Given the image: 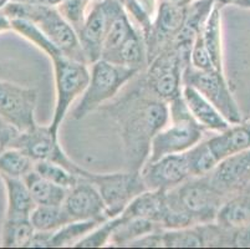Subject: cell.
Listing matches in <instances>:
<instances>
[{"label":"cell","instance_id":"6da1fadb","mask_svg":"<svg viewBox=\"0 0 250 249\" xmlns=\"http://www.w3.org/2000/svg\"><path fill=\"white\" fill-rule=\"evenodd\" d=\"M108 110L120 129L129 170L140 171L148 159L153 137L169 122L168 102L154 96L145 82Z\"/></svg>","mask_w":250,"mask_h":249},{"label":"cell","instance_id":"7a4b0ae2","mask_svg":"<svg viewBox=\"0 0 250 249\" xmlns=\"http://www.w3.org/2000/svg\"><path fill=\"white\" fill-rule=\"evenodd\" d=\"M168 216L165 229L215 222L226 197L215 188L208 175L190 177L174 188L166 191Z\"/></svg>","mask_w":250,"mask_h":249},{"label":"cell","instance_id":"3957f363","mask_svg":"<svg viewBox=\"0 0 250 249\" xmlns=\"http://www.w3.org/2000/svg\"><path fill=\"white\" fill-rule=\"evenodd\" d=\"M3 10L10 19H25L34 23L63 54L74 60L87 64L77 33L56 6L36 5L11 0Z\"/></svg>","mask_w":250,"mask_h":249},{"label":"cell","instance_id":"277c9868","mask_svg":"<svg viewBox=\"0 0 250 249\" xmlns=\"http://www.w3.org/2000/svg\"><path fill=\"white\" fill-rule=\"evenodd\" d=\"M168 107L169 122L153 137L147 162L184 154L204 138L206 130L194 120L183 96H177L168 102Z\"/></svg>","mask_w":250,"mask_h":249},{"label":"cell","instance_id":"5b68a950","mask_svg":"<svg viewBox=\"0 0 250 249\" xmlns=\"http://www.w3.org/2000/svg\"><path fill=\"white\" fill-rule=\"evenodd\" d=\"M138 71L140 70L117 65L104 59L92 63L90 81L83 97L72 111V117L81 120L101 107L104 102L110 101Z\"/></svg>","mask_w":250,"mask_h":249},{"label":"cell","instance_id":"8992f818","mask_svg":"<svg viewBox=\"0 0 250 249\" xmlns=\"http://www.w3.org/2000/svg\"><path fill=\"white\" fill-rule=\"evenodd\" d=\"M54 66L56 88V102L54 116L49 126L55 135L66 116L72 102L83 93L90 81L87 64L69 58L60 49L49 55Z\"/></svg>","mask_w":250,"mask_h":249},{"label":"cell","instance_id":"52a82bcc","mask_svg":"<svg viewBox=\"0 0 250 249\" xmlns=\"http://www.w3.org/2000/svg\"><path fill=\"white\" fill-rule=\"evenodd\" d=\"M83 178L96 186L104 200L110 218L121 214L138 195L147 191L140 171L127 172L92 173L86 171Z\"/></svg>","mask_w":250,"mask_h":249},{"label":"cell","instance_id":"ba28073f","mask_svg":"<svg viewBox=\"0 0 250 249\" xmlns=\"http://www.w3.org/2000/svg\"><path fill=\"white\" fill-rule=\"evenodd\" d=\"M189 65L173 44L163 49L147 64L146 82L154 96L166 102L182 95L184 68Z\"/></svg>","mask_w":250,"mask_h":249},{"label":"cell","instance_id":"9c48e42d","mask_svg":"<svg viewBox=\"0 0 250 249\" xmlns=\"http://www.w3.org/2000/svg\"><path fill=\"white\" fill-rule=\"evenodd\" d=\"M124 10V5L120 0L91 1L85 22L77 33L87 64L101 59L104 39L111 25Z\"/></svg>","mask_w":250,"mask_h":249},{"label":"cell","instance_id":"30bf717a","mask_svg":"<svg viewBox=\"0 0 250 249\" xmlns=\"http://www.w3.org/2000/svg\"><path fill=\"white\" fill-rule=\"evenodd\" d=\"M183 85L192 86L199 91L209 102L217 107L230 125L243 121L242 113L234 100L224 71H219L217 68L202 71L188 65L183 72Z\"/></svg>","mask_w":250,"mask_h":249},{"label":"cell","instance_id":"8fae6325","mask_svg":"<svg viewBox=\"0 0 250 249\" xmlns=\"http://www.w3.org/2000/svg\"><path fill=\"white\" fill-rule=\"evenodd\" d=\"M13 147H18L28 154L34 162L50 161L61 164L75 175L83 177L86 170L75 163L59 143V135L51 131L50 126L35 125L26 131H21Z\"/></svg>","mask_w":250,"mask_h":249},{"label":"cell","instance_id":"7c38bea8","mask_svg":"<svg viewBox=\"0 0 250 249\" xmlns=\"http://www.w3.org/2000/svg\"><path fill=\"white\" fill-rule=\"evenodd\" d=\"M36 90L0 80V115L14 123L20 131L36 125Z\"/></svg>","mask_w":250,"mask_h":249},{"label":"cell","instance_id":"4fadbf2b","mask_svg":"<svg viewBox=\"0 0 250 249\" xmlns=\"http://www.w3.org/2000/svg\"><path fill=\"white\" fill-rule=\"evenodd\" d=\"M147 189L169 191L193 177L187 152L146 162L140 170Z\"/></svg>","mask_w":250,"mask_h":249},{"label":"cell","instance_id":"5bb4252c","mask_svg":"<svg viewBox=\"0 0 250 249\" xmlns=\"http://www.w3.org/2000/svg\"><path fill=\"white\" fill-rule=\"evenodd\" d=\"M62 207L72 221H97L102 223L110 219L99 189L83 177L69 189Z\"/></svg>","mask_w":250,"mask_h":249},{"label":"cell","instance_id":"9a60e30c","mask_svg":"<svg viewBox=\"0 0 250 249\" xmlns=\"http://www.w3.org/2000/svg\"><path fill=\"white\" fill-rule=\"evenodd\" d=\"M208 177L226 200L243 192L250 184V150L220 161Z\"/></svg>","mask_w":250,"mask_h":249},{"label":"cell","instance_id":"2e32d148","mask_svg":"<svg viewBox=\"0 0 250 249\" xmlns=\"http://www.w3.org/2000/svg\"><path fill=\"white\" fill-rule=\"evenodd\" d=\"M209 148L218 162L250 150V120L230 125L228 129L207 138Z\"/></svg>","mask_w":250,"mask_h":249},{"label":"cell","instance_id":"e0dca14e","mask_svg":"<svg viewBox=\"0 0 250 249\" xmlns=\"http://www.w3.org/2000/svg\"><path fill=\"white\" fill-rule=\"evenodd\" d=\"M182 96L187 104L194 120L204 130L213 132H222L230 126V123L217 110V107L209 102L199 91L188 85H183Z\"/></svg>","mask_w":250,"mask_h":249},{"label":"cell","instance_id":"ac0fdd59","mask_svg":"<svg viewBox=\"0 0 250 249\" xmlns=\"http://www.w3.org/2000/svg\"><path fill=\"white\" fill-rule=\"evenodd\" d=\"M121 216L125 218L148 219L158 223L165 229V223L168 216L166 191L147 189L127 205Z\"/></svg>","mask_w":250,"mask_h":249},{"label":"cell","instance_id":"d6986e66","mask_svg":"<svg viewBox=\"0 0 250 249\" xmlns=\"http://www.w3.org/2000/svg\"><path fill=\"white\" fill-rule=\"evenodd\" d=\"M6 189V214L5 218L19 219L30 218L31 212L36 207L24 178L0 176Z\"/></svg>","mask_w":250,"mask_h":249},{"label":"cell","instance_id":"ffe728a7","mask_svg":"<svg viewBox=\"0 0 250 249\" xmlns=\"http://www.w3.org/2000/svg\"><path fill=\"white\" fill-rule=\"evenodd\" d=\"M215 222L224 228L250 225V192L243 191L228 198L218 211Z\"/></svg>","mask_w":250,"mask_h":249},{"label":"cell","instance_id":"44dd1931","mask_svg":"<svg viewBox=\"0 0 250 249\" xmlns=\"http://www.w3.org/2000/svg\"><path fill=\"white\" fill-rule=\"evenodd\" d=\"M24 181L36 205H62L69 192V189L40 176L35 170L25 176Z\"/></svg>","mask_w":250,"mask_h":249},{"label":"cell","instance_id":"7402d4cb","mask_svg":"<svg viewBox=\"0 0 250 249\" xmlns=\"http://www.w3.org/2000/svg\"><path fill=\"white\" fill-rule=\"evenodd\" d=\"M121 221L113 230L108 246L110 247H128L129 243L137 241L141 237L163 229L158 223L143 218H125L120 214Z\"/></svg>","mask_w":250,"mask_h":249},{"label":"cell","instance_id":"603a6c76","mask_svg":"<svg viewBox=\"0 0 250 249\" xmlns=\"http://www.w3.org/2000/svg\"><path fill=\"white\" fill-rule=\"evenodd\" d=\"M222 9L223 5L215 3L207 18L202 29L204 44L208 49L213 65L219 71L223 70V43H222Z\"/></svg>","mask_w":250,"mask_h":249},{"label":"cell","instance_id":"cb8c5ba5","mask_svg":"<svg viewBox=\"0 0 250 249\" xmlns=\"http://www.w3.org/2000/svg\"><path fill=\"white\" fill-rule=\"evenodd\" d=\"M101 59L117 65L141 70L142 64L147 63V47L145 39L138 33L135 34L128 40L125 41L117 50L104 55Z\"/></svg>","mask_w":250,"mask_h":249},{"label":"cell","instance_id":"d4e9b609","mask_svg":"<svg viewBox=\"0 0 250 249\" xmlns=\"http://www.w3.org/2000/svg\"><path fill=\"white\" fill-rule=\"evenodd\" d=\"M34 234H35V228L30 218H5L0 234V246L5 248L29 247Z\"/></svg>","mask_w":250,"mask_h":249},{"label":"cell","instance_id":"484cf974","mask_svg":"<svg viewBox=\"0 0 250 249\" xmlns=\"http://www.w3.org/2000/svg\"><path fill=\"white\" fill-rule=\"evenodd\" d=\"M30 221L35 230L40 232H55L72 222L62 205H36L30 214Z\"/></svg>","mask_w":250,"mask_h":249},{"label":"cell","instance_id":"4316f807","mask_svg":"<svg viewBox=\"0 0 250 249\" xmlns=\"http://www.w3.org/2000/svg\"><path fill=\"white\" fill-rule=\"evenodd\" d=\"M34 159L18 147H9L0 154V176L24 178L34 170Z\"/></svg>","mask_w":250,"mask_h":249},{"label":"cell","instance_id":"83f0119b","mask_svg":"<svg viewBox=\"0 0 250 249\" xmlns=\"http://www.w3.org/2000/svg\"><path fill=\"white\" fill-rule=\"evenodd\" d=\"M99 225L100 222L97 221H72L52 232L50 248L75 247L77 242H80Z\"/></svg>","mask_w":250,"mask_h":249},{"label":"cell","instance_id":"f1b7e54d","mask_svg":"<svg viewBox=\"0 0 250 249\" xmlns=\"http://www.w3.org/2000/svg\"><path fill=\"white\" fill-rule=\"evenodd\" d=\"M135 34H137V31H136L135 26H133L131 20H129V17L127 15V13L124 10L113 20L112 25H111L107 36L104 39L101 58L104 56V55H107L110 52L117 50L118 47L124 44L125 41L128 40Z\"/></svg>","mask_w":250,"mask_h":249},{"label":"cell","instance_id":"f546056e","mask_svg":"<svg viewBox=\"0 0 250 249\" xmlns=\"http://www.w3.org/2000/svg\"><path fill=\"white\" fill-rule=\"evenodd\" d=\"M187 156L193 177L209 175L219 163L209 148L207 140H202L198 145L187 151Z\"/></svg>","mask_w":250,"mask_h":249},{"label":"cell","instance_id":"4dcf8cb0","mask_svg":"<svg viewBox=\"0 0 250 249\" xmlns=\"http://www.w3.org/2000/svg\"><path fill=\"white\" fill-rule=\"evenodd\" d=\"M34 170L44 178L63 188L70 189L80 181V176L75 175L61 164L50 161H38L34 164Z\"/></svg>","mask_w":250,"mask_h":249},{"label":"cell","instance_id":"1f68e13d","mask_svg":"<svg viewBox=\"0 0 250 249\" xmlns=\"http://www.w3.org/2000/svg\"><path fill=\"white\" fill-rule=\"evenodd\" d=\"M120 221H121V217L118 214L113 218L100 223L96 228H94L88 233L87 236L83 237L80 242H77L75 247L76 248H101V247L108 246L111 236Z\"/></svg>","mask_w":250,"mask_h":249},{"label":"cell","instance_id":"d6a6232c","mask_svg":"<svg viewBox=\"0 0 250 249\" xmlns=\"http://www.w3.org/2000/svg\"><path fill=\"white\" fill-rule=\"evenodd\" d=\"M90 3V0H65L56 8L65 20L74 27L75 31L79 33L85 22Z\"/></svg>","mask_w":250,"mask_h":249},{"label":"cell","instance_id":"836d02e7","mask_svg":"<svg viewBox=\"0 0 250 249\" xmlns=\"http://www.w3.org/2000/svg\"><path fill=\"white\" fill-rule=\"evenodd\" d=\"M189 65L192 68H197V70H202V71H208V70L215 68L214 65H213L212 59H210V55L208 52V49L204 44L202 31L195 36L194 41H193L192 49H190Z\"/></svg>","mask_w":250,"mask_h":249},{"label":"cell","instance_id":"e575fe53","mask_svg":"<svg viewBox=\"0 0 250 249\" xmlns=\"http://www.w3.org/2000/svg\"><path fill=\"white\" fill-rule=\"evenodd\" d=\"M20 132L14 123L0 115V154L6 148L13 147Z\"/></svg>","mask_w":250,"mask_h":249},{"label":"cell","instance_id":"d590c367","mask_svg":"<svg viewBox=\"0 0 250 249\" xmlns=\"http://www.w3.org/2000/svg\"><path fill=\"white\" fill-rule=\"evenodd\" d=\"M229 247L250 248V225L229 228Z\"/></svg>","mask_w":250,"mask_h":249},{"label":"cell","instance_id":"8d00e7d4","mask_svg":"<svg viewBox=\"0 0 250 249\" xmlns=\"http://www.w3.org/2000/svg\"><path fill=\"white\" fill-rule=\"evenodd\" d=\"M162 232L163 229H158L156 232L146 234V236L138 238L137 241L129 243L128 247H133V248H161V247H163Z\"/></svg>","mask_w":250,"mask_h":249},{"label":"cell","instance_id":"74e56055","mask_svg":"<svg viewBox=\"0 0 250 249\" xmlns=\"http://www.w3.org/2000/svg\"><path fill=\"white\" fill-rule=\"evenodd\" d=\"M13 30L11 27V19L8 17V14L0 9V33H5V31Z\"/></svg>","mask_w":250,"mask_h":249},{"label":"cell","instance_id":"f35d334b","mask_svg":"<svg viewBox=\"0 0 250 249\" xmlns=\"http://www.w3.org/2000/svg\"><path fill=\"white\" fill-rule=\"evenodd\" d=\"M194 1H197V0H160V3H168L179 6H188Z\"/></svg>","mask_w":250,"mask_h":249},{"label":"cell","instance_id":"ab89813d","mask_svg":"<svg viewBox=\"0 0 250 249\" xmlns=\"http://www.w3.org/2000/svg\"><path fill=\"white\" fill-rule=\"evenodd\" d=\"M234 5L250 10V0H238V1H235V3H234Z\"/></svg>","mask_w":250,"mask_h":249},{"label":"cell","instance_id":"60d3db41","mask_svg":"<svg viewBox=\"0 0 250 249\" xmlns=\"http://www.w3.org/2000/svg\"><path fill=\"white\" fill-rule=\"evenodd\" d=\"M213 1L224 6V5H228V4H234L235 1H238V0H213Z\"/></svg>","mask_w":250,"mask_h":249},{"label":"cell","instance_id":"b9f144b4","mask_svg":"<svg viewBox=\"0 0 250 249\" xmlns=\"http://www.w3.org/2000/svg\"><path fill=\"white\" fill-rule=\"evenodd\" d=\"M9 1H10V0H0V9H3L4 6L9 3Z\"/></svg>","mask_w":250,"mask_h":249},{"label":"cell","instance_id":"7bdbcfd3","mask_svg":"<svg viewBox=\"0 0 250 249\" xmlns=\"http://www.w3.org/2000/svg\"><path fill=\"white\" fill-rule=\"evenodd\" d=\"M244 191H249V192H250V184H249V186H248V187H247V188H245V189H244Z\"/></svg>","mask_w":250,"mask_h":249}]
</instances>
